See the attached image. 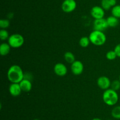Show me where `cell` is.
Returning <instances> with one entry per match:
<instances>
[{"instance_id":"obj_1","label":"cell","mask_w":120,"mask_h":120,"mask_svg":"<svg viewBox=\"0 0 120 120\" xmlns=\"http://www.w3.org/2000/svg\"><path fill=\"white\" fill-rule=\"evenodd\" d=\"M24 76L23 70L18 65H12L7 72V78L11 83H19L24 79Z\"/></svg>"},{"instance_id":"obj_2","label":"cell","mask_w":120,"mask_h":120,"mask_svg":"<svg viewBox=\"0 0 120 120\" xmlns=\"http://www.w3.org/2000/svg\"><path fill=\"white\" fill-rule=\"evenodd\" d=\"M119 100L118 93L111 88L104 91L103 94V100L109 106H114L117 104Z\"/></svg>"},{"instance_id":"obj_3","label":"cell","mask_w":120,"mask_h":120,"mask_svg":"<svg viewBox=\"0 0 120 120\" xmlns=\"http://www.w3.org/2000/svg\"><path fill=\"white\" fill-rule=\"evenodd\" d=\"M90 42L96 46H101L105 43L107 40L106 35L103 31L94 30L89 35Z\"/></svg>"},{"instance_id":"obj_4","label":"cell","mask_w":120,"mask_h":120,"mask_svg":"<svg viewBox=\"0 0 120 120\" xmlns=\"http://www.w3.org/2000/svg\"><path fill=\"white\" fill-rule=\"evenodd\" d=\"M25 42L23 36L19 34H13L9 36L8 43L11 48H18L22 47Z\"/></svg>"},{"instance_id":"obj_5","label":"cell","mask_w":120,"mask_h":120,"mask_svg":"<svg viewBox=\"0 0 120 120\" xmlns=\"http://www.w3.org/2000/svg\"><path fill=\"white\" fill-rule=\"evenodd\" d=\"M77 7L75 0H64L62 4V9L66 13H70L74 11Z\"/></svg>"},{"instance_id":"obj_6","label":"cell","mask_w":120,"mask_h":120,"mask_svg":"<svg viewBox=\"0 0 120 120\" xmlns=\"http://www.w3.org/2000/svg\"><path fill=\"white\" fill-rule=\"evenodd\" d=\"M111 82L109 78L106 76H100L97 80V85L100 89L104 91L110 88L111 87Z\"/></svg>"},{"instance_id":"obj_7","label":"cell","mask_w":120,"mask_h":120,"mask_svg":"<svg viewBox=\"0 0 120 120\" xmlns=\"http://www.w3.org/2000/svg\"><path fill=\"white\" fill-rule=\"evenodd\" d=\"M90 14L94 20L103 18L105 15V10L101 7L94 6L91 8Z\"/></svg>"},{"instance_id":"obj_8","label":"cell","mask_w":120,"mask_h":120,"mask_svg":"<svg viewBox=\"0 0 120 120\" xmlns=\"http://www.w3.org/2000/svg\"><path fill=\"white\" fill-rule=\"evenodd\" d=\"M71 71L75 75H80L84 71V65L79 60H76L71 65Z\"/></svg>"},{"instance_id":"obj_9","label":"cell","mask_w":120,"mask_h":120,"mask_svg":"<svg viewBox=\"0 0 120 120\" xmlns=\"http://www.w3.org/2000/svg\"><path fill=\"white\" fill-rule=\"evenodd\" d=\"M54 72L59 76H64L68 73L67 67L63 63L59 62L56 64L53 68Z\"/></svg>"},{"instance_id":"obj_10","label":"cell","mask_w":120,"mask_h":120,"mask_svg":"<svg viewBox=\"0 0 120 120\" xmlns=\"http://www.w3.org/2000/svg\"><path fill=\"white\" fill-rule=\"evenodd\" d=\"M93 26L95 30L101 31H104L109 27L106 19H104V18L98 20H94Z\"/></svg>"},{"instance_id":"obj_11","label":"cell","mask_w":120,"mask_h":120,"mask_svg":"<svg viewBox=\"0 0 120 120\" xmlns=\"http://www.w3.org/2000/svg\"><path fill=\"white\" fill-rule=\"evenodd\" d=\"M22 89L19 83H11L9 87V92L13 96H18L21 94Z\"/></svg>"},{"instance_id":"obj_12","label":"cell","mask_w":120,"mask_h":120,"mask_svg":"<svg viewBox=\"0 0 120 120\" xmlns=\"http://www.w3.org/2000/svg\"><path fill=\"white\" fill-rule=\"evenodd\" d=\"M19 85L22 91L26 92L30 91L32 88L31 81L29 79L25 78L19 82Z\"/></svg>"},{"instance_id":"obj_13","label":"cell","mask_w":120,"mask_h":120,"mask_svg":"<svg viewBox=\"0 0 120 120\" xmlns=\"http://www.w3.org/2000/svg\"><path fill=\"white\" fill-rule=\"evenodd\" d=\"M11 46L8 43L3 42L0 45V54L2 56H5L8 55L11 51Z\"/></svg>"},{"instance_id":"obj_14","label":"cell","mask_w":120,"mask_h":120,"mask_svg":"<svg viewBox=\"0 0 120 120\" xmlns=\"http://www.w3.org/2000/svg\"><path fill=\"white\" fill-rule=\"evenodd\" d=\"M106 20L109 27H111V28H115L119 24V19L117 18L116 16H113V15L109 16L106 19Z\"/></svg>"},{"instance_id":"obj_15","label":"cell","mask_w":120,"mask_h":120,"mask_svg":"<svg viewBox=\"0 0 120 120\" xmlns=\"http://www.w3.org/2000/svg\"><path fill=\"white\" fill-rule=\"evenodd\" d=\"M64 60H66L67 62L69 64H72L73 62L76 61V58H75V55L73 54L71 52L68 51L64 54Z\"/></svg>"},{"instance_id":"obj_16","label":"cell","mask_w":120,"mask_h":120,"mask_svg":"<svg viewBox=\"0 0 120 120\" xmlns=\"http://www.w3.org/2000/svg\"><path fill=\"white\" fill-rule=\"evenodd\" d=\"M111 115L115 119L120 120V105L116 106L111 111Z\"/></svg>"},{"instance_id":"obj_17","label":"cell","mask_w":120,"mask_h":120,"mask_svg":"<svg viewBox=\"0 0 120 120\" xmlns=\"http://www.w3.org/2000/svg\"><path fill=\"white\" fill-rule=\"evenodd\" d=\"M90 43V39L87 36H83L80 39L79 44L83 48H87Z\"/></svg>"},{"instance_id":"obj_18","label":"cell","mask_w":120,"mask_h":120,"mask_svg":"<svg viewBox=\"0 0 120 120\" xmlns=\"http://www.w3.org/2000/svg\"><path fill=\"white\" fill-rule=\"evenodd\" d=\"M112 15L116 16L117 18H120V5H116L111 9Z\"/></svg>"},{"instance_id":"obj_19","label":"cell","mask_w":120,"mask_h":120,"mask_svg":"<svg viewBox=\"0 0 120 120\" xmlns=\"http://www.w3.org/2000/svg\"><path fill=\"white\" fill-rule=\"evenodd\" d=\"M9 37V35L8 31L4 29H1L0 30V39L2 41H5V40H8Z\"/></svg>"},{"instance_id":"obj_20","label":"cell","mask_w":120,"mask_h":120,"mask_svg":"<svg viewBox=\"0 0 120 120\" xmlns=\"http://www.w3.org/2000/svg\"><path fill=\"white\" fill-rule=\"evenodd\" d=\"M10 25V22L7 19H1L0 20V28L1 29H6Z\"/></svg>"},{"instance_id":"obj_21","label":"cell","mask_w":120,"mask_h":120,"mask_svg":"<svg viewBox=\"0 0 120 120\" xmlns=\"http://www.w3.org/2000/svg\"><path fill=\"white\" fill-rule=\"evenodd\" d=\"M111 88L114 91H118L120 89V80H114L111 83Z\"/></svg>"},{"instance_id":"obj_22","label":"cell","mask_w":120,"mask_h":120,"mask_svg":"<svg viewBox=\"0 0 120 120\" xmlns=\"http://www.w3.org/2000/svg\"><path fill=\"white\" fill-rule=\"evenodd\" d=\"M105 56H106V58L109 60H114L117 57V55L114 50H110L108 51L106 53Z\"/></svg>"},{"instance_id":"obj_23","label":"cell","mask_w":120,"mask_h":120,"mask_svg":"<svg viewBox=\"0 0 120 120\" xmlns=\"http://www.w3.org/2000/svg\"><path fill=\"white\" fill-rule=\"evenodd\" d=\"M101 7L104 9V10H109L111 8L109 0H102L101 2Z\"/></svg>"},{"instance_id":"obj_24","label":"cell","mask_w":120,"mask_h":120,"mask_svg":"<svg viewBox=\"0 0 120 120\" xmlns=\"http://www.w3.org/2000/svg\"><path fill=\"white\" fill-rule=\"evenodd\" d=\"M114 51L115 52H116L117 57L120 58V44H117V45L115 47Z\"/></svg>"},{"instance_id":"obj_25","label":"cell","mask_w":120,"mask_h":120,"mask_svg":"<svg viewBox=\"0 0 120 120\" xmlns=\"http://www.w3.org/2000/svg\"><path fill=\"white\" fill-rule=\"evenodd\" d=\"M110 5H111V7H113L117 5V1L116 0H109Z\"/></svg>"},{"instance_id":"obj_26","label":"cell","mask_w":120,"mask_h":120,"mask_svg":"<svg viewBox=\"0 0 120 120\" xmlns=\"http://www.w3.org/2000/svg\"><path fill=\"white\" fill-rule=\"evenodd\" d=\"M92 120H102L101 119L99 118H94Z\"/></svg>"},{"instance_id":"obj_27","label":"cell","mask_w":120,"mask_h":120,"mask_svg":"<svg viewBox=\"0 0 120 120\" xmlns=\"http://www.w3.org/2000/svg\"><path fill=\"white\" fill-rule=\"evenodd\" d=\"M39 120V119H35V120Z\"/></svg>"},{"instance_id":"obj_28","label":"cell","mask_w":120,"mask_h":120,"mask_svg":"<svg viewBox=\"0 0 120 120\" xmlns=\"http://www.w3.org/2000/svg\"><path fill=\"white\" fill-rule=\"evenodd\" d=\"M119 80H120V76H119Z\"/></svg>"},{"instance_id":"obj_29","label":"cell","mask_w":120,"mask_h":120,"mask_svg":"<svg viewBox=\"0 0 120 120\" xmlns=\"http://www.w3.org/2000/svg\"></svg>"}]
</instances>
